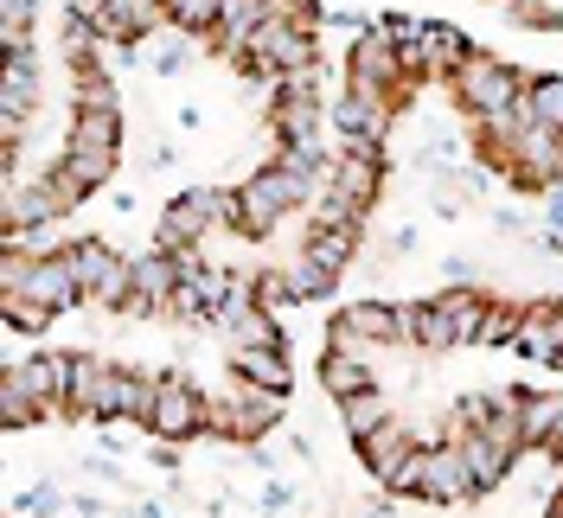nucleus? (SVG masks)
I'll list each match as a JSON object with an SVG mask.
<instances>
[{
  "instance_id": "nucleus-22",
  "label": "nucleus",
  "mask_w": 563,
  "mask_h": 518,
  "mask_svg": "<svg viewBox=\"0 0 563 518\" xmlns=\"http://www.w3.org/2000/svg\"><path fill=\"white\" fill-rule=\"evenodd\" d=\"M390 416H397V410H390V397L378 390V384H372V390H352V397H340V429L352 436V449H358L365 436H378Z\"/></svg>"
},
{
  "instance_id": "nucleus-15",
  "label": "nucleus",
  "mask_w": 563,
  "mask_h": 518,
  "mask_svg": "<svg viewBox=\"0 0 563 518\" xmlns=\"http://www.w3.org/2000/svg\"><path fill=\"white\" fill-rule=\"evenodd\" d=\"M174 295H179V263L167 250H154V256H141L135 263V313H174Z\"/></svg>"
},
{
  "instance_id": "nucleus-8",
  "label": "nucleus",
  "mask_w": 563,
  "mask_h": 518,
  "mask_svg": "<svg viewBox=\"0 0 563 518\" xmlns=\"http://www.w3.org/2000/svg\"><path fill=\"white\" fill-rule=\"evenodd\" d=\"M404 340V308H385V301H352V308L333 313L327 327V345H397Z\"/></svg>"
},
{
  "instance_id": "nucleus-24",
  "label": "nucleus",
  "mask_w": 563,
  "mask_h": 518,
  "mask_svg": "<svg viewBox=\"0 0 563 518\" xmlns=\"http://www.w3.org/2000/svg\"><path fill=\"white\" fill-rule=\"evenodd\" d=\"M103 378H109V359L70 352V416H84V422H90V410H97V390H103Z\"/></svg>"
},
{
  "instance_id": "nucleus-34",
  "label": "nucleus",
  "mask_w": 563,
  "mask_h": 518,
  "mask_svg": "<svg viewBox=\"0 0 563 518\" xmlns=\"http://www.w3.org/2000/svg\"><path fill=\"white\" fill-rule=\"evenodd\" d=\"M558 161H563V135H558Z\"/></svg>"
},
{
  "instance_id": "nucleus-13",
  "label": "nucleus",
  "mask_w": 563,
  "mask_h": 518,
  "mask_svg": "<svg viewBox=\"0 0 563 518\" xmlns=\"http://www.w3.org/2000/svg\"><path fill=\"white\" fill-rule=\"evenodd\" d=\"M13 372H20V384L45 404V416L70 410V352H38V359H20Z\"/></svg>"
},
{
  "instance_id": "nucleus-29",
  "label": "nucleus",
  "mask_w": 563,
  "mask_h": 518,
  "mask_svg": "<svg viewBox=\"0 0 563 518\" xmlns=\"http://www.w3.org/2000/svg\"><path fill=\"white\" fill-rule=\"evenodd\" d=\"M493 410H499V390H467V397H455V436H467V429H487Z\"/></svg>"
},
{
  "instance_id": "nucleus-21",
  "label": "nucleus",
  "mask_w": 563,
  "mask_h": 518,
  "mask_svg": "<svg viewBox=\"0 0 563 518\" xmlns=\"http://www.w3.org/2000/svg\"><path fill=\"white\" fill-rule=\"evenodd\" d=\"M512 122H531V129L563 135V77H526V97L512 109Z\"/></svg>"
},
{
  "instance_id": "nucleus-17",
  "label": "nucleus",
  "mask_w": 563,
  "mask_h": 518,
  "mask_svg": "<svg viewBox=\"0 0 563 518\" xmlns=\"http://www.w3.org/2000/svg\"><path fill=\"white\" fill-rule=\"evenodd\" d=\"M461 454H467V474H474V486L481 493H493V486L512 481V467H519V454L506 449V442H493V436H481V429H467V436H455Z\"/></svg>"
},
{
  "instance_id": "nucleus-9",
  "label": "nucleus",
  "mask_w": 563,
  "mask_h": 518,
  "mask_svg": "<svg viewBox=\"0 0 563 518\" xmlns=\"http://www.w3.org/2000/svg\"><path fill=\"white\" fill-rule=\"evenodd\" d=\"M20 295L38 301V308H52V313L84 308V288H77V269H70L65 250H58V256H33V269H26V288H20Z\"/></svg>"
},
{
  "instance_id": "nucleus-3",
  "label": "nucleus",
  "mask_w": 563,
  "mask_h": 518,
  "mask_svg": "<svg viewBox=\"0 0 563 518\" xmlns=\"http://www.w3.org/2000/svg\"><path fill=\"white\" fill-rule=\"evenodd\" d=\"M65 256H70V269H77L84 308H129V301H135V263L115 256L109 243L77 238V243H65Z\"/></svg>"
},
{
  "instance_id": "nucleus-31",
  "label": "nucleus",
  "mask_w": 563,
  "mask_h": 518,
  "mask_svg": "<svg viewBox=\"0 0 563 518\" xmlns=\"http://www.w3.org/2000/svg\"><path fill=\"white\" fill-rule=\"evenodd\" d=\"M512 340H519V308L487 301V313H481V345H512Z\"/></svg>"
},
{
  "instance_id": "nucleus-27",
  "label": "nucleus",
  "mask_w": 563,
  "mask_h": 518,
  "mask_svg": "<svg viewBox=\"0 0 563 518\" xmlns=\"http://www.w3.org/2000/svg\"><path fill=\"white\" fill-rule=\"evenodd\" d=\"M288 301H320V295H327V288H333V269H320V263H308V256H295V263H288Z\"/></svg>"
},
{
  "instance_id": "nucleus-5",
  "label": "nucleus",
  "mask_w": 563,
  "mask_h": 518,
  "mask_svg": "<svg viewBox=\"0 0 563 518\" xmlns=\"http://www.w3.org/2000/svg\"><path fill=\"white\" fill-rule=\"evenodd\" d=\"M211 429V397L186 372H161V390H154V416H147V436L154 442H192Z\"/></svg>"
},
{
  "instance_id": "nucleus-6",
  "label": "nucleus",
  "mask_w": 563,
  "mask_h": 518,
  "mask_svg": "<svg viewBox=\"0 0 563 518\" xmlns=\"http://www.w3.org/2000/svg\"><path fill=\"white\" fill-rule=\"evenodd\" d=\"M390 115H397V103H385V97H365V90H340V103L327 109V122H333L340 147H352V154H385Z\"/></svg>"
},
{
  "instance_id": "nucleus-32",
  "label": "nucleus",
  "mask_w": 563,
  "mask_h": 518,
  "mask_svg": "<svg viewBox=\"0 0 563 518\" xmlns=\"http://www.w3.org/2000/svg\"><path fill=\"white\" fill-rule=\"evenodd\" d=\"M58 506H65V493H58L52 481H38V486H26V493H20V506H13V513H20V518H52Z\"/></svg>"
},
{
  "instance_id": "nucleus-7",
  "label": "nucleus",
  "mask_w": 563,
  "mask_h": 518,
  "mask_svg": "<svg viewBox=\"0 0 563 518\" xmlns=\"http://www.w3.org/2000/svg\"><path fill=\"white\" fill-rule=\"evenodd\" d=\"M481 486H474V474H467V454H461V442H435V449H422V486L417 499H429V506H467Z\"/></svg>"
},
{
  "instance_id": "nucleus-33",
  "label": "nucleus",
  "mask_w": 563,
  "mask_h": 518,
  "mask_svg": "<svg viewBox=\"0 0 563 518\" xmlns=\"http://www.w3.org/2000/svg\"><path fill=\"white\" fill-rule=\"evenodd\" d=\"M551 461H558V467H563V442H558V449H551Z\"/></svg>"
},
{
  "instance_id": "nucleus-11",
  "label": "nucleus",
  "mask_w": 563,
  "mask_h": 518,
  "mask_svg": "<svg viewBox=\"0 0 563 518\" xmlns=\"http://www.w3.org/2000/svg\"><path fill=\"white\" fill-rule=\"evenodd\" d=\"M417 449H422V436L404 422V416H390L378 436H365V442H358V461L378 474V486H390V481H397V467H404Z\"/></svg>"
},
{
  "instance_id": "nucleus-20",
  "label": "nucleus",
  "mask_w": 563,
  "mask_h": 518,
  "mask_svg": "<svg viewBox=\"0 0 563 518\" xmlns=\"http://www.w3.org/2000/svg\"><path fill=\"white\" fill-rule=\"evenodd\" d=\"M231 372L256 390H288L295 384V365H288V345H244L231 352Z\"/></svg>"
},
{
  "instance_id": "nucleus-23",
  "label": "nucleus",
  "mask_w": 563,
  "mask_h": 518,
  "mask_svg": "<svg viewBox=\"0 0 563 518\" xmlns=\"http://www.w3.org/2000/svg\"><path fill=\"white\" fill-rule=\"evenodd\" d=\"M161 7V20L186 38H211L218 33V13H224V0H154Z\"/></svg>"
},
{
  "instance_id": "nucleus-12",
  "label": "nucleus",
  "mask_w": 563,
  "mask_h": 518,
  "mask_svg": "<svg viewBox=\"0 0 563 518\" xmlns=\"http://www.w3.org/2000/svg\"><path fill=\"white\" fill-rule=\"evenodd\" d=\"M404 340L429 345V352H455V345H467V340H461L455 308H449L442 295H435V301H410V308H404Z\"/></svg>"
},
{
  "instance_id": "nucleus-19",
  "label": "nucleus",
  "mask_w": 563,
  "mask_h": 518,
  "mask_svg": "<svg viewBox=\"0 0 563 518\" xmlns=\"http://www.w3.org/2000/svg\"><path fill=\"white\" fill-rule=\"evenodd\" d=\"M295 256H308V263H320V269H333V276H340L352 256H358V224H308Z\"/></svg>"
},
{
  "instance_id": "nucleus-10",
  "label": "nucleus",
  "mask_w": 563,
  "mask_h": 518,
  "mask_svg": "<svg viewBox=\"0 0 563 518\" xmlns=\"http://www.w3.org/2000/svg\"><path fill=\"white\" fill-rule=\"evenodd\" d=\"M512 352H526L531 365H558L563 359V301H531L519 308V340Z\"/></svg>"
},
{
  "instance_id": "nucleus-30",
  "label": "nucleus",
  "mask_w": 563,
  "mask_h": 518,
  "mask_svg": "<svg viewBox=\"0 0 563 518\" xmlns=\"http://www.w3.org/2000/svg\"><path fill=\"white\" fill-rule=\"evenodd\" d=\"M0 313H7L13 333H45V327L58 320L52 308H38V301H26V295H0Z\"/></svg>"
},
{
  "instance_id": "nucleus-28",
  "label": "nucleus",
  "mask_w": 563,
  "mask_h": 518,
  "mask_svg": "<svg viewBox=\"0 0 563 518\" xmlns=\"http://www.w3.org/2000/svg\"><path fill=\"white\" fill-rule=\"evenodd\" d=\"M192 45H199V38H186V33H154L147 38V58H154V70H161V77H179V70L192 65Z\"/></svg>"
},
{
  "instance_id": "nucleus-25",
  "label": "nucleus",
  "mask_w": 563,
  "mask_h": 518,
  "mask_svg": "<svg viewBox=\"0 0 563 518\" xmlns=\"http://www.w3.org/2000/svg\"><path fill=\"white\" fill-rule=\"evenodd\" d=\"M0 422H7V429H33V422H45V404H38L33 390L20 384V372H13V365L0 372Z\"/></svg>"
},
{
  "instance_id": "nucleus-2",
  "label": "nucleus",
  "mask_w": 563,
  "mask_h": 518,
  "mask_svg": "<svg viewBox=\"0 0 563 518\" xmlns=\"http://www.w3.org/2000/svg\"><path fill=\"white\" fill-rule=\"evenodd\" d=\"M308 199H314V186H308L301 173H288L282 161H269V167H256L244 186H238V231H244V238H269L282 218L295 206H308Z\"/></svg>"
},
{
  "instance_id": "nucleus-26",
  "label": "nucleus",
  "mask_w": 563,
  "mask_h": 518,
  "mask_svg": "<svg viewBox=\"0 0 563 518\" xmlns=\"http://www.w3.org/2000/svg\"><path fill=\"white\" fill-rule=\"evenodd\" d=\"M33 13L38 0H0V52H26L33 45Z\"/></svg>"
},
{
  "instance_id": "nucleus-16",
  "label": "nucleus",
  "mask_w": 563,
  "mask_h": 518,
  "mask_svg": "<svg viewBox=\"0 0 563 518\" xmlns=\"http://www.w3.org/2000/svg\"><path fill=\"white\" fill-rule=\"evenodd\" d=\"M320 384L333 390V404L352 397V390H372L378 372H372V345H327V359H320Z\"/></svg>"
},
{
  "instance_id": "nucleus-18",
  "label": "nucleus",
  "mask_w": 563,
  "mask_h": 518,
  "mask_svg": "<svg viewBox=\"0 0 563 518\" xmlns=\"http://www.w3.org/2000/svg\"><path fill=\"white\" fill-rule=\"evenodd\" d=\"M519 429H526V449H558L563 442V397L558 390H519Z\"/></svg>"
},
{
  "instance_id": "nucleus-4",
  "label": "nucleus",
  "mask_w": 563,
  "mask_h": 518,
  "mask_svg": "<svg viewBox=\"0 0 563 518\" xmlns=\"http://www.w3.org/2000/svg\"><path fill=\"white\" fill-rule=\"evenodd\" d=\"M211 231H238V192H218V186L179 192L167 206V218H161V250H192Z\"/></svg>"
},
{
  "instance_id": "nucleus-14",
  "label": "nucleus",
  "mask_w": 563,
  "mask_h": 518,
  "mask_svg": "<svg viewBox=\"0 0 563 518\" xmlns=\"http://www.w3.org/2000/svg\"><path fill=\"white\" fill-rule=\"evenodd\" d=\"M211 333L231 345V352H244V345H282L276 320H269V308H263V301H231V308H218Z\"/></svg>"
},
{
  "instance_id": "nucleus-1",
  "label": "nucleus",
  "mask_w": 563,
  "mask_h": 518,
  "mask_svg": "<svg viewBox=\"0 0 563 518\" xmlns=\"http://www.w3.org/2000/svg\"><path fill=\"white\" fill-rule=\"evenodd\" d=\"M449 97H455V109H467L474 129H519L512 109L526 97V77L506 65V58H493V52H467V65L455 70Z\"/></svg>"
}]
</instances>
